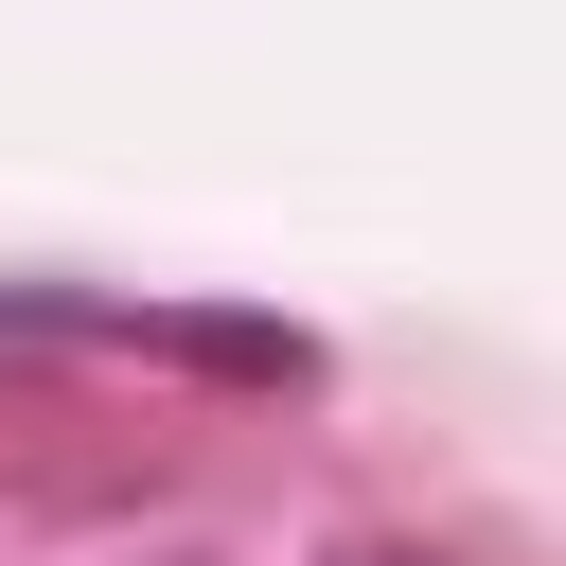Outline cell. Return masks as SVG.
Masks as SVG:
<instances>
[{
	"label": "cell",
	"mask_w": 566,
	"mask_h": 566,
	"mask_svg": "<svg viewBox=\"0 0 566 566\" xmlns=\"http://www.w3.org/2000/svg\"><path fill=\"white\" fill-rule=\"evenodd\" d=\"M336 566H460V548H424V531H371V548H336Z\"/></svg>",
	"instance_id": "6da1fadb"
}]
</instances>
